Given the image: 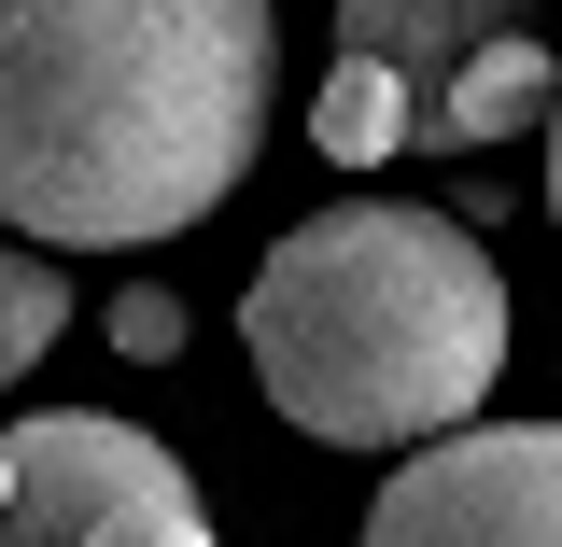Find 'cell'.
I'll use <instances>...</instances> for the list:
<instances>
[{
  "label": "cell",
  "instance_id": "2",
  "mask_svg": "<svg viewBox=\"0 0 562 547\" xmlns=\"http://www.w3.org/2000/svg\"><path fill=\"white\" fill-rule=\"evenodd\" d=\"M239 338H254V379L295 435L436 449V435H479L492 379L520 351V309H506V267L479 253L464 210L338 197L310 225H281V253L239 281Z\"/></svg>",
  "mask_w": 562,
  "mask_h": 547
},
{
  "label": "cell",
  "instance_id": "6",
  "mask_svg": "<svg viewBox=\"0 0 562 547\" xmlns=\"http://www.w3.org/2000/svg\"><path fill=\"white\" fill-rule=\"evenodd\" d=\"M310 140H324L338 169H380V155H408V140H422V99H408L380 57H338L324 84H310Z\"/></svg>",
  "mask_w": 562,
  "mask_h": 547
},
{
  "label": "cell",
  "instance_id": "9",
  "mask_svg": "<svg viewBox=\"0 0 562 547\" xmlns=\"http://www.w3.org/2000/svg\"><path fill=\"white\" fill-rule=\"evenodd\" d=\"M549 225H562V113H549Z\"/></svg>",
  "mask_w": 562,
  "mask_h": 547
},
{
  "label": "cell",
  "instance_id": "8",
  "mask_svg": "<svg viewBox=\"0 0 562 547\" xmlns=\"http://www.w3.org/2000/svg\"><path fill=\"white\" fill-rule=\"evenodd\" d=\"M99 338L127 351V365H169V351H183V295H169V281H113V309H99Z\"/></svg>",
  "mask_w": 562,
  "mask_h": 547
},
{
  "label": "cell",
  "instance_id": "4",
  "mask_svg": "<svg viewBox=\"0 0 562 547\" xmlns=\"http://www.w3.org/2000/svg\"><path fill=\"white\" fill-rule=\"evenodd\" d=\"M338 57H380L422 99V155H492L562 113V57L506 0H338Z\"/></svg>",
  "mask_w": 562,
  "mask_h": 547
},
{
  "label": "cell",
  "instance_id": "7",
  "mask_svg": "<svg viewBox=\"0 0 562 547\" xmlns=\"http://www.w3.org/2000/svg\"><path fill=\"white\" fill-rule=\"evenodd\" d=\"M57 338H70V281H57V253L0 239V394H14V379H29Z\"/></svg>",
  "mask_w": 562,
  "mask_h": 547
},
{
  "label": "cell",
  "instance_id": "5",
  "mask_svg": "<svg viewBox=\"0 0 562 547\" xmlns=\"http://www.w3.org/2000/svg\"><path fill=\"white\" fill-rule=\"evenodd\" d=\"M351 547H562V421H479L408 449Z\"/></svg>",
  "mask_w": 562,
  "mask_h": 547
},
{
  "label": "cell",
  "instance_id": "1",
  "mask_svg": "<svg viewBox=\"0 0 562 547\" xmlns=\"http://www.w3.org/2000/svg\"><path fill=\"white\" fill-rule=\"evenodd\" d=\"M268 99V0H0V225L29 253H155L239 197Z\"/></svg>",
  "mask_w": 562,
  "mask_h": 547
},
{
  "label": "cell",
  "instance_id": "3",
  "mask_svg": "<svg viewBox=\"0 0 562 547\" xmlns=\"http://www.w3.org/2000/svg\"><path fill=\"white\" fill-rule=\"evenodd\" d=\"M0 547H225L169 435L113 408L0 421Z\"/></svg>",
  "mask_w": 562,
  "mask_h": 547
}]
</instances>
